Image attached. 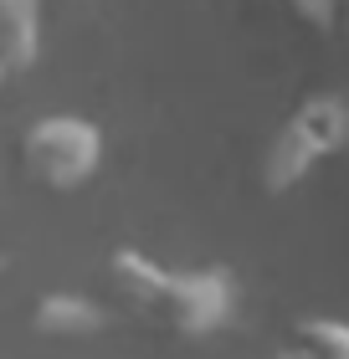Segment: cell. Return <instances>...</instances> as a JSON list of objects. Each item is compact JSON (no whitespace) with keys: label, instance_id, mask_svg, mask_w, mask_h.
Listing matches in <instances>:
<instances>
[{"label":"cell","instance_id":"1","mask_svg":"<svg viewBox=\"0 0 349 359\" xmlns=\"http://www.w3.org/2000/svg\"><path fill=\"white\" fill-rule=\"evenodd\" d=\"M21 144H26V165L57 190H67L98 170V128L82 118H67V113L41 118Z\"/></svg>","mask_w":349,"mask_h":359},{"label":"cell","instance_id":"2","mask_svg":"<svg viewBox=\"0 0 349 359\" xmlns=\"http://www.w3.org/2000/svg\"><path fill=\"white\" fill-rule=\"evenodd\" d=\"M349 134V108L339 103V97H308L303 108L288 118V128H282V139L272 144V159H277V180H293L303 175L319 154L339 149Z\"/></svg>","mask_w":349,"mask_h":359},{"label":"cell","instance_id":"3","mask_svg":"<svg viewBox=\"0 0 349 359\" xmlns=\"http://www.w3.org/2000/svg\"><path fill=\"white\" fill-rule=\"evenodd\" d=\"M37 57V0H0V77Z\"/></svg>","mask_w":349,"mask_h":359},{"label":"cell","instance_id":"4","mask_svg":"<svg viewBox=\"0 0 349 359\" xmlns=\"http://www.w3.org/2000/svg\"><path fill=\"white\" fill-rule=\"evenodd\" d=\"M272 6H282L288 15H298L303 26H319V31L334 26V21H329V0H272Z\"/></svg>","mask_w":349,"mask_h":359}]
</instances>
